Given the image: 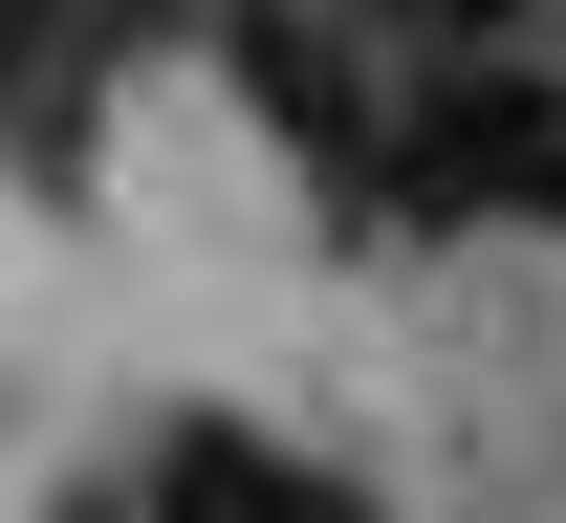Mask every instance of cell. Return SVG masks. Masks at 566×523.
Segmentation results:
<instances>
[{"instance_id":"1","label":"cell","mask_w":566,"mask_h":523,"mask_svg":"<svg viewBox=\"0 0 566 523\" xmlns=\"http://www.w3.org/2000/svg\"><path fill=\"white\" fill-rule=\"evenodd\" d=\"M392 197H415V219H545V240H566V87L523 66V44L415 66V109H392Z\"/></svg>"},{"instance_id":"2","label":"cell","mask_w":566,"mask_h":523,"mask_svg":"<svg viewBox=\"0 0 566 523\" xmlns=\"http://www.w3.org/2000/svg\"><path fill=\"white\" fill-rule=\"evenodd\" d=\"M132 502H153V523H370V480H327V458H283L262 415H175Z\"/></svg>"},{"instance_id":"3","label":"cell","mask_w":566,"mask_h":523,"mask_svg":"<svg viewBox=\"0 0 566 523\" xmlns=\"http://www.w3.org/2000/svg\"><path fill=\"white\" fill-rule=\"evenodd\" d=\"M501 22H523V0H370V44H392V66H458V44H501Z\"/></svg>"}]
</instances>
